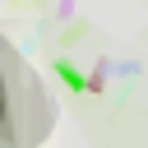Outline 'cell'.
<instances>
[{
  "instance_id": "6da1fadb",
  "label": "cell",
  "mask_w": 148,
  "mask_h": 148,
  "mask_svg": "<svg viewBox=\"0 0 148 148\" xmlns=\"http://www.w3.org/2000/svg\"><path fill=\"white\" fill-rule=\"evenodd\" d=\"M56 69H60V79H65V83H69V88H83V74H79V69H69V65H65V60H60V65H56Z\"/></svg>"
}]
</instances>
